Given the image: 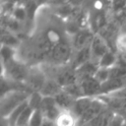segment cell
Segmentation results:
<instances>
[{
  "instance_id": "603a6c76",
  "label": "cell",
  "mask_w": 126,
  "mask_h": 126,
  "mask_svg": "<svg viewBox=\"0 0 126 126\" xmlns=\"http://www.w3.org/2000/svg\"><path fill=\"white\" fill-rule=\"evenodd\" d=\"M12 16H13L14 19H16L19 22L25 21L28 18V14H27L25 6L18 4L16 7H14V10L12 12Z\"/></svg>"
},
{
  "instance_id": "5bb4252c",
  "label": "cell",
  "mask_w": 126,
  "mask_h": 126,
  "mask_svg": "<svg viewBox=\"0 0 126 126\" xmlns=\"http://www.w3.org/2000/svg\"><path fill=\"white\" fill-rule=\"evenodd\" d=\"M54 99L57 103V105L62 109V110H70L76 100L72 95H70L67 92L62 90L58 94L54 96Z\"/></svg>"
},
{
  "instance_id": "ffe728a7",
  "label": "cell",
  "mask_w": 126,
  "mask_h": 126,
  "mask_svg": "<svg viewBox=\"0 0 126 126\" xmlns=\"http://www.w3.org/2000/svg\"><path fill=\"white\" fill-rule=\"evenodd\" d=\"M44 119H45V117L42 114L41 110L40 109H35V110H33V112L32 114V117L30 119V122H29L28 126H41Z\"/></svg>"
},
{
  "instance_id": "ba28073f",
  "label": "cell",
  "mask_w": 126,
  "mask_h": 126,
  "mask_svg": "<svg viewBox=\"0 0 126 126\" xmlns=\"http://www.w3.org/2000/svg\"><path fill=\"white\" fill-rule=\"evenodd\" d=\"M84 96L88 97H97L101 94V84L94 78L90 77L79 81Z\"/></svg>"
},
{
  "instance_id": "9a60e30c",
  "label": "cell",
  "mask_w": 126,
  "mask_h": 126,
  "mask_svg": "<svg viewBox=\"0 0 126 126\" xmlns=\"http://www.w3.org/2000/svg\"><path fill=\"white\" fill-rule=\"evenodd\" d=\"M55 123L57 126H79L78 118L70 110H62Z\"/></svg>"
},
{
  "instance_id": "2e32d148",
  "label": "cell",
  "mask_w": 126,
  "mask_h": 126,
  "mask_svg": "<svg viewBox=\"0 0 126 126\" xmlns=\"http://www.w3.org/2000/svg\"><path fill=\"white\" fill-rule=\"evenodd\" d=\"M118 62V58L117 56L114 54V52L112 50H108L98 61V67H102V68H112L113 66H115Z\"/></svg>"
},
{
  "instance_id": "d6986e66",
  "label": "cell",
  "mask_w": 126,
  "mask_h": 126,
  "mask_svg": "<svg viewBox=\"0 0 126 126\" xmlns=\"http://www.w3.org/2000/svg\"><path fill=\"white\" fill-rule=\"evenodd\" d=\"M42 98H43V96L41 95V94L39 92H33V93H32L30 94V96H29V99H28L29 106L31 108H32L33 110L39 109L40 104H41V101H42Z\"/></svg>"
},
{
  "instance_id": "e0dca14e",
  "label": "cell",
  "mask_w": 126,
  "mask_h": 126,
  "mask_svg": "<svg viewBox=\"0 0 126 126\" xmlns=\"http://www.w3.org/2000/svg\"><path fill=\"white\" fill-rule=\"evenodd\" d=\"M16 49L15 47L2 45L1 48V57H2V64H5L13 59L16 58Z\"/></svg>"
},
{
  "instance_id": "52a82bcc",
  "label": "cell",
  "mask_w": 126,
  "mask_h": 126,
  "mask_svg": "<svg viewBox=\"0 0 126 126\" xmlns=\"http://www.w3.org/2000/svg\"><path fill=\"white\" fill-rule=\"evenodd\" d=\"M110 50L108 48V45L105 41V39L99 35L96 34L94 36L93 41L91 43V53H92V61L96 63L98 65L99 59L108 51Z\"/></svg>"
},
{
  "instance_id": "44dd1931",
  "label": "cell",
  "mask_w": 126,
  "mask_h": 126,
  "mask_svg": "<svg viewBox=\"0 0 126 126\" xmlns=\"http://www.w3.org/2000/svg\"><path fill=\"white\" fill-rule=\"evenodd\" d=\"M94 77L102 85V84H104L105 82H107L110 79V69L98 67V69L95 72Z\"/></svg>"
},
{
  "instance_id": "9c48e42d",
  "label": "cell",
  "mask_w": 126,
  "mask_h": 126,
  "mask_svg": "<svg viewBox=\"0 0 126 126\" xmlns=\"http://www.w3.org/2000/svg\"><path fill=\"white\" fill-rule=\"evenodd\" d=\"M53 79L56 80L62 88L68 87L79 82V77L76 72V69H74L72 66L70 68H63L57 71Z\"/></svg>"
},
{
  "instance_id": "6da1fadb",
  "label": "cell",
  "mask_w": 126,
  "mask_h": 126,
  "mask_svg": "<svg viewBox=\"0 0 126 126\" xmlns=\"http://www.w3.org/2000/svg\"><path fill=\"white\" fill-rule=\"evenodd\" d=\"M32 93L26 89L13 90L1 96L0 101V112L1 117H8L10 113L16 109L19 105L29 99Z\"/></svg>"
},
{
  "instance_id": "7402d4cb",
  "label": "cell",
  "mask_w": 126,
  "mask_h": 126,
  "mask_svg": "<svg viewBox=\"0 0 126 126\" xmlns=\"http://www.w3.org/2000/svg\"><path fill=\"white\" fill-rule=\"evenodd\" d=\"M32 112H33V109L31 108L30 106H28L25 109V111L21 114V116L19 117L16 126H28L29 125V122H30V119L32 117Z\"/></svg>"
},
{
  "instance_id": "484cf974",
  "label": "cell",
  "mask_w": 126,
  "mask_h": 126,
  "mask_svg": "<svg viewBox=\"0 0 126 126\" xmlns=\"http://www.w3.org/2000/svg\"><path fill=\"white\" fill-rule=\"evenodd\" d=\"M41 126H57L55 121H52V120H49V119H44L43 123L41 124Z\"/></svg>"
},
{
  "instance_id": "d4e9b609",
  "label": "cell",
  "mask_w": 126,
  "mask_h": 126,
  "mask_svg": "<svg viewBox=\"0 0 126 126\" xmlns=\"http://www.w3.org/2000/svg\"><path fill=\"white\" fill-rule=\"evenodd\" d=\"M110 6L113 12L119 13L126 7V0H111Z\"/></svg>"
},
{
  "instance_id": "cb8c5ba5",
  "label": "cell",
  "mask_w": 126,
  "mask_h": 126,
  "mask_svg": "<svg viewBox=\"0 0 126 126\" xmlns=\"http://www.w3.org/2000/svg\"><path fill=\"white\" fill-rule=\"evenodd\" d=\"M2 43H3V45L16 47L19 43V40L13 33L7 32L6 33H3V35H2Z\"/></svg>"
},
{
  "instance_id": "277c9868",
  "label": "cell",
  "mask_w": 126,
  "mask_h": 126,
  "mask_svg": "<svg viewBox=\"0 0 126 126\" xmlns=\"http://www.w3.org/2000/svg\"><path fill=\"white\" fill-rule=\"evenodd\" d=\"M72 46L65 42H60L59 44L55 45L50 54L48 55V61L51 64L56 66L63 65L67 63L71 58L72 53Z\"/></svg>"
},
{
  "instance_id": "4fadbf2b",
  "label": "cell",
  "mask_w": 126,
  "mask_h": 126,
  "mask_svg": "<svg viewBox=\"0 0 126 126\" xmlns=\"http://www.w3.org/2000/svg\"><path fill=\"white\" fill-rule=\"evenodd\" d=\"M93 99H94V97H88V96H83V97H80V98L76 99L72 108L70 109V111L79 120L83 116V114L86 112V110L88 109V107L92 103Z\"/></svg>"
},
{
  "instance_id": "ac0fdd59",
  "label": "cell",
  "mask_w": 126,
  "mask_h": 126,
  "mask_svg": "<svg viewBox=\"0 0 126 126\" xmlns=\"http://www.w3.org/2000/svg\"><path fill=\"white\" fill-rule=\"evenodd\" d=\"M115 46L118 52L121 54H126V31L117 33L115 38Z\"/></svg>"
},
{
  "instance_id": "3957f363",
  "label": "cell",
  "mask_w": 126,
  "mask_h": 126,
  "mask_svg": "<svg viewBox=\"0 0 126 126\" xmlns=\"http://www.w3.org/2000/svg\"><path fill=\"white\" fill-rule=\"evenodd\" d=\"M46 80H47V77L41 68L32 67L29 71L27 80L25 82L26 89L29 90L31 93L40 92Z\"/></svg>"
},
{
  "instance_id": "8992f818",
  "label": "cell",
  "mask_w": 126,
  "mask_h": 126,
  "mask_svg": "<svg viewBox=\"0 0 126 126\" xmlns=\"http://www.w3.org/2000/svg\"><path fill=\"white\" fill-rule=\"evenodd\" d=\"M39 109L41 110L42 114L46 119L52 121H55L62 111V109L57 105L54 97H48V96H43Z\"/></svg>"
},
{
  "instance_id": "7a4b0ae2",
  "label": "cell",
  "mask_w": 126,
  "mask_h": 126,
  "mask_svg": "<svg viewBox=\"0 0 126 126\" xmlns=\"http://www.w3.org/2000/svg\"><path fill=\"white\" fill-rule=\"evenodd\" d=\"M2 68H3L2 77L18 84L21 83L25 84L30 71V69L26 67L24 62L16 58L5 64H2Z\"/></svg>"
},
{
  "instance_id": "8fae6325",
  "label": "cell",
  "mask_w": 126,
  "mask_h": 126,
  "mask_svg": "<svg viewBox=\"0 0 126 126\" xmlns=\"http://www.w3.org/2000/svg\"><path fill=\"white\" fill-rule=\"evenodd\" d=\"M115 114L116 113L112 109L107 107L103 112H101L99 115H97L84 126H110Z\"/></svg>"
},
{
  "instance_id": "30bf717a",
  "label": "cell",
  "mask_w": 126,
  "mask_h": 126,
  "mask_svg": "<svg viewBox=\"0 0 126 126\" xmlns=\"http://www.w3.org/2000/svg\"><path fill=\"white\" fill-rule=\"evenodd\" d=\"M94 34L90 30L87 29H82L80 32H78L75 35H73V39H72V47H74L77 51L85 48L87 46H90L93 38H94Z\"/></svg>"
},
{
  "instance_id": "5b68a950",
  "label": "cell",
  "mask_w": 126,
  "mask_h": 126,
  "mask_svg": "<svg viewBox=\"0 0 126 126\" xmlns=\"http://www.w3.org/2000/svg\"><path fill=\"white\" fill-rule=\"evenodd\" d=\"M107 104L106 102L100 98L99 96L97 97H94L92 103L90 104V106L88 107V109L86 110V112L83 114V116L79 119V126H84L87 123H89L91 120H93L94 118H95L97 115H99L101 112H103L106 108H107Z\"/></svg>"
},
{
  "instance_id": "7c38bea8",
  "label": "cell",
  "mask_w": 126,
  "mask_h": 126,
  "mask_svg": "<svg viewBox=\"0 0 126 126\" xmlns=\"http://www.w3.org/2000/svg\"><path fill=\"white\" fill-rule=\"evenodd\" d=\"M62 90H63V88L58 84V82L56 80L51 79V78H47V80L45 81V83H44V85L41 88L39 93L41 94L42 96L54 97Z\"/></svg>"
}]
</instances>
